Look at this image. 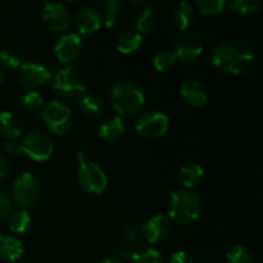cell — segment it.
<instances>
[{"instance_id": "836d02e7", "label": "cell", "mask_w": 263, "mask_h": 263, "mask_svg": "<svg viewBox=\"0 0 263 263\" xmlns=\"http://www.w3.org/2000/svg\"><path fill=\"white\" fill-rule=\"evenodd\" d=\"M0 63L3 64L7 68H18V67L22 66V61H21V57L18 55L15 51L8 50H0Z\"/></svg>"}, {"instance_id": "d6986e66", "label": "cell", "mask_w": 263, "mask_h": 263, "mask_svg": "<svg viewBox=\"0 0 263 263\" xmlns=\"http://www.w3.org/2000/svg\"><path fill=\"white\" fill-rule=\"evenodd\" d=\"M23 131L22 122L14 113L4 110L0 113V134L9 140H14L21 136Z\"/></svg>"}, {"instance_id": "e575fe53", "label": "cell", "mask_w": 263, "mask_h": 263, "mask_svg": "<svg viewBox=\"0 0 263 263\" xmlns=\"http://www.w3.org/2000/svg\"><path fill=\"white\" fill-rule=\"evenodd\" d=\"M123 240L128 243L136 244V246H143V236H141V230L136 225H126L122 230Z\"/></svg>"}, {"instance_id": "ac0fdd59", "label": "cell", "mask_w": 263, "mask_h": 263, "mask_svg": "<svg viewBox=\"0 0 263 263\" xmlns=\"http://www.w3.org/2000/svg\"><path fill=\"white\" fill-rule=\"evenodd\" d=\"M157 22H158V14L157 10L153 7H144L139 9L135 13L134 17V26H135V31L139 33H149L156 28Z\"/></svg>"}, {"instance_id": "9a60e30c", "label": "cell", "mask_w": 263, "mask_h": 263, "mask_svg": "<svg viewBox=\"0 0 263 263\" xmlns=\"http://www.w3.org/2000/svg\"><path fill=\"white\" fill-rule=\"evenodd\" d=\"M74 23H76V27L80 33L89 35V33H94L99 30L102 26V20H100L97 8L84 7L77 12Z\"/></svg>"}, {"instance_id": "ba28073f", "label": "cell", "mask_w": 263, "mask_h": 263, "mask_svg": "<svg viewBox=\"0 0 263 263\" xmlns=\"http://www.w3.org/2000/svg\"><path fill=\"white\" fill-rule=\"evenodd\" d=\"M172 51H174L176 59H180L185 63L195 61L203 53L202 37L193 31H182L175 39Z\"/></svg>"}, {"instance_id": "cb8c5ba5", "label": "cell", "mask_w": 263, "mask_h": 263, "mask_svg": "<svg viewBox=\"0 0 263 263\" xmlns=\"http://www.w3.org/2000/svg\"><path fill=\"white\" fill-rule=\"evenodd\" d=\"M120 9L121 3L118 0H104V2L99 3L97 10L105 27H113L117 23Z\"/></svg>"}, {"instance_id": "83f0119b", "label": "cell", "mask_w": 263, "mask_h": 263, "mask_svg": "<svg viewBox=\"0 0 263 263\" xmlns=\"http://www.w3.org/2000/svg\"><path fill=\"white\" fill-rule=\"evenodd\" d=\"M131 263H162V254L151 247H143L130 259Z\"/></svg>"}, {"instance_id": "5bb4252c", "label": "cell", "mask_w": 263, "mask_h": 263, "mask_svg": "<svg viewBox=\"0 0 263 263\" xmlns=\"http://www.w3.org/2000/svg\"><path fill=\"white\" fill-rule=\"evenodd\" d=\"M81 48L82 41L79 33L68 32L59 39L54 48V53L62 63H69L77 58Z\"/></svg>"}, {"instance_id": "603a6c76", "label": "cell", "mask_w": 263, "mask_h": 263, "mask_svg": "<svg viewBox=\"0 0 263 263\" xmlns=\"http://www.w3.org/2000/svg\"><path fill=\"white\" fill-rule=\"evenodd\" d=\"M204 176V170L197 163H189L185 164L179 174V182L185 187V189H192V187L197 186Z\"/></svg>"}, {"instance_id": "ffe728a7", "label": "cell", "mask_w": 263, "mask_h": 263, "mask_svg": "<svg viewBox=\"0 0 263 263\" xmlns=\"http://www.w3.org/2000/svg\"><path fill=\"white\" fill-rule=\"evenodd\" d=\"M193 20H194V8L189 2H180L175 5L174 12H172V21L177 30H187Z\"/></svg>"}, {"instance_id": "7a4b0ae2", "label": "cell", "mask_w": 263, "mask_h": 263, "mask_svg": "<svg viewBox=\"0 0 263 263\" xmlns=\"http://www.w3.org/2000/svg\"><path fill=\"white\" fill-rule=\"evenodd\" d=\"M202 200L187 189L171 190L168 193V217L179 225H190L202 215Z\"/></svg>"}, {"instance_id": "5b68a950", "label": "cell", "mask_w": 263, "mask_h": 263, "mask_svg": "<svg viewBox=\"0 0 263 263\" xmlns=\"http://www.w3.org/2000/svg\"><path fill=\"white\" fill-rule=\"evenodd\" d=\"M40 115L50 131L58 135L68 133L73 121L71 109L58 100H51L48 105H44Z\"/></svg>"}, {"instance_id": "4fadbf2b", "label": "cell", "mask_w": 263, "mask_h": 263, "mask_svg": "<svg viewBox=\"0 0 263 263\" xmlns=\"http://www.w3.org/2000/svg\"><path fill=\"white\" fill-rule=\"evenodd\" d=\"M43 21L49 30L62 32L69 27L71 15L63 3H48L43 9Z\"/></svg>"}, {"instance_id": "8d00e7d4", "label": "cell", "mask_w": 263, "mask_h": 263, "mask_svg": "<svg viewBox=\"0 0 263 263\" xmlns=\"http://www.w3.org/2000/svg\"><path fill=\"white\" fill-rule=\"evenodd\" d=\"M167 263H192V258L189 254L184 251H177L170 257L168 262Z\"/></svg>"}, {"instance_id": "44dd1931", "label": "cell", "mask_w": 263, "mask_h": 263, "mask_svg": "<svg viewBox=\"0 0 263 263\" xmlns=\"http://www.w3.org/2000/svg\"><path fill=\"white\" fill-rule=\"evenodd\" d=\"M126 130L125 121L120 116H112L105 118L99 127V136L104 140H116Z\"/></svg>"}, {"instance_id": "f1b7e54d", "label": "cell", "mask_w": 263, "mask_h": 263, "mask_svg": "<svg viewBox=\"0 0 263 263\" xmlns=\"http://www.w3.org/2000/svg\"><path fill=\"white\" fill-rule=\"evenodd\" d=\"M226 263H252V256L243 246H234L226 252Z\"/></svg>"}, {"instance_id": "d6a6232c", "label": "cell", "mask_w": 263, "mask_h": 263, "mask_svg": "<svg viewBox=\"0 0 263 263\" xmlns=\"http://www.w3.org/2000/svg\"><path fill=\"white\" fill-rule=\"evenodd\" d=\"M195 5H197V8L200 12L208 15L218 14L226 7L223 0H197Z\"/></svg>"}, {"instance_id": "f35d334b", "label": "cell", "mask_w": 263, "mask_h": 263, "mask_svg": "<svg viewBox=\"0 0 263 263\" xmlns=\"http://www.w3.org/2000/svg\"><path fill=\"white\" fill-rule=\"evenodd\" d=\"M10 172L9 161L3 154H0V181L5 180Z\"/></svg>"}, {"instance_id": "d4e9b609", "label": "cell", "mask_w": 263, "mask_h": 263, "mask_svg": "<svg viewBox=\"0 0 263 263\" xmlns=\"http://www.w3.org/2000/svg\"><path fill=\"white\" fill-rule=\"evenodd\" d=\"M77 107H79L80 112L82 115L90 118L99 117L103 112L102 102L97 97H94L91 94H86V92L79 97V99H77Z\"/></svg>"}, {"instance_id": "277c9868", "label": "cell", "mask_w": 263, "mask_h": 263, "mask_svg": "<svg viewBox=\"0 0 263 263\" xmlns=\"http://www.w3.org/2000/svg\"><path fill=\"white\" fill-rule=\"evenodd\" d=\"M77 159H79L77 180L81 189L92 195L102 194L108 185L105 172L95 162L90 161L86 154L82 152L77 153Z\"/></svg>"}, {"instance_id": "8992f818", "label": "cell", "mask_w": 263, "mask_h": 263, "mask_svg": "<svg viewBox=\"0 0 263 263\" xmlns=\"http://www.w3.org/2000/svg\"><path fill=\"white\" fill-rule=\"evenodd\" d=\"M39 193H40V181L31 172H23L14 180L12 198L20 207H31L37 199Z\"/></svg>"}, {"instance_id": "6da1fadb", "label": "cell", "mask_w": 263, "mask_h": 263, "mask_svg": "<svg viewBox=\"0 0 263 263\" xmlns=\"http://www.w3.org/2000/svg\"><path fill=\"white\" fill-rule=\"evenodd\" d=\"M254 51L244 40H229L217 44L212 51V63L226 74H244L253 64Z\"/></svg>"}, {"instance_id": "2e32d148", "label": "cell", "mask_w": 263, "mask_h": 263, "mask_svg": "<svg viewBox=\"0 0 263 263\" xmlns=\"http://www.w3.org/2000/svg\"><path fill=\"white\" fill-rule=\"evenodd\" d=\"M181 97L193 107H202L207 103V90L197 80H187L181 86Z\"/></svg>"}, {"instance_id": "4316f807", "label": "cell", "mask_w": 263, "mask_h": 263, "mask_svg": "<svg viewBox=\"0 0 263 263\" xmlns=\"http://www.w3.org/2000/svg\"><path fill=\"white\" fill-rule=\"evenodd\" d=\"M21 104L25 109L30 110V112H41L44 108V98L41 97L40 92L30 90L22 95Z\"/></svg>"}, {"instance_id": "3957f363", "label": "cell", "mask_w": 263, "mask_h": 263, "mask_svg": "<svg viewBox=\"0 0 263 263\" xmlns=\"http://www.w3.org/2000/svg\"><path fill=\"white\" fill-rule=\"evenodd\" d=\"M109 99L113 108L121 116L133 118L141 112L145 105L143 90L131 82H116L109 89Z\"/></svg>"}, {"instance_id": "d590c367", "label": "cell", "mask_w": 263, "mask_h": 263, "mask_svg": "<svg viewBox=\"0 0 263 263\" xmlns=\"http://www.w3.org/2000/svg\"><path fill=\"white\" fill-rule=\"evenodd\" d=\"M10 208H12V200H10L9 195L4 190L0 189V221L9 216Z\"/></svg>"}, {"instance_id": "8fae6325", "label": "cell", "mask_w": 263, "mask_h": 263, "mask_svg": "<svg viewBox=\"0 0 263 263\" xmlns=\"http://www.w3.org/2000/svg\"><path fill=\"white\" fill-rule=\"evenodd\" d=\"M143 240L151 244L162 243L171 233V222L166 216L156 215L140 226Z\"/></svg>"}, {"instance_id": "7c38bea8", "label": "cell", "mask_w": 263, "mask_h": 263, "mask_svg": "<svg viewBox=\"0 0 263 263\" xmlns=\"http://www.w3.org/2000/svg\"><path fill=\"white\" fill-rule=\"evenodd\" d=\"M50 77V69L44 64L36 63V62L23 63L20 67V72H18V79H20L21 84L28 89H36V87L41 86Z\"/></svg>"}, {"instance_id": "60d3db41", "label": "cell", "mask_w": 263, "mask_h": 263, "mask_svg": "<svg viewBox=\"0 0 263 263\" xmlns=\"http://www.w3.org/2000/svg\"><path fill=\"white\" fill-rule=\"evenodd\" d=\"M4 77H5L4 69H3L2 67H0V82H3V80H4Z\"/></svg>"}, {"instance_id": "e0dca14e", "label": "cell", "mask_w": 263, "mask_h": 263, "mask_svg": "<svg viewBox=\"0 0 263 263\" xmlns=\"http://www.w3.org/2000/svg\"><path fill=\"white\" fill-rule=\"evenodd\" d=\"M25 253L22 241L12 236L0 235V261L15 262Z\"/></svg>"}, {"instance_id": "30bf717a", "label": "cell", "mask_w": 263, "mask_h": 263, "mask_svg": "<svg viewBox=\"0 0 263 263\" xmlns=\"http://www.w3.org/2000/svg\"><path fill=\"white\" fill-rule=\"evenodd\" d=\"M54 89L63 95H82L86 92L81 77L72 67H63L54 72Z\"/></svg>"}, {"instance_id": "52a82bcc", "label": "cell", "mask_w": 263, "mask_h": 263, "mask_svg": "<svg viewBox=\"0 0 263 263\" xmlns=\"http://www.w3.org/2000/svg\"><path fill=\"white\" fill-rule=\"evenodd\" d=\"M170 127V118L161 110H149L140 116L135 128L138 134L146 139H157L163 136Z\"/></svg>"}, {"instance_id": "ab89813d", "label": "cell", "mask_w": 263, "mask_h": 263, "mask_svg": "<svg viewBox=\"0 0 263 263\" xmlns=\"http://www.w3.org/2000/svg\"><path fill=\"white\" fill-rule=\"evenodd\" d=\"M102 263H122L120 261H117V259H113V258H108V259H104Z\"/></svg>"}, {"instance_id": "7402d4cb", "label": "cell", "mask_w": 263, "mask_h": 263, "mask_svg": "<svg viewBox=\"0 0 263 263\" xmlns=\"http://www.w3.org/2000/svg\"><path fill=\"white\" fill-rule=\"evenodd\" d=\"M143 43V35L135 30H126L118 35L116 48L122 54H130L138 50Z\"/></svg>"}, {"instance_id": "9c48e42d", "label": "cell", "mask_w": 263, "mask_h": 263, "mask_svg": "<svg viewBox=\"0 0 263 263\" xmlns=\"http://www.w3.org/2000/svg\"><path fill=\"white\" fill-rule=\"evenodd\" d=\"M22 153L27 154L31 159L37 162H44L50 158L53 154L54 145L48 135L40 131H32L23 138L21 143Z\"/></svg>"}, {"instance_id": "f546056e", "label": "cell", "mask_w": 263, "mask_h": 263, "mask_svg": "<svg viewBox=\"0 0 263 263\" xmlns=\"http://www.w3.org/2000/svg\"><path fill=\"white\" fill-rule=\"evenodd\" d=\"M144 246H136V244L128 243V241H118L112 247V253L118 258L131 259L134 254L138 251H140Z\"/></svg>"}, {"instance_id": "74e56055", "label": "cell", "mask_w": 263, "mask_h": 263, "mask_svg": "<svg viewBox=\"0 0 263 263\" xmlns=\"http://www.w3.org/2000/svg\"><path fill=\"white\" fill-rule=\"evenodd\" d=\"M4 151L7 152L10 156H17V154L22 153V148H21V143H15V141L9 140L5 141L4 145H3Z\"/></svg>"}, {"instance_id": "4dcf8cb0", "label": "cell", "mask_w": 263, "mask_h": 263, "mask_svg": "<svg viewBox=\"0 0 263 263\" xmlns=\"http://www.w3.org/2000/svg\"><path fill=\"white\" fill-rule=\"evenodd\" d=\"M176 62V57H175L172 50H162L157 53V55L153 59V66L157 71L164 72L167 69L171 68Z\"/></svg>"}, {"instance_id": "484cf974", "label": "cell", "mask_w": 263, "mask_h": 263, "mask_svg": "<svg viewBox=\"0 0 263 263\" xmlns=\"http://www.w3.org/2000/svg\"><path fill=\"white\" fill-rule=\"evenodd\" d=\"M8 226L9 230L14 234H26L32 226L31 215L25 210H18L10 213L8 217Z\"/></svg>"}, {"instance_id": "1f68e13d", "label": "cell", "mask_w": 263, "mask_h": 263, "mask_svg": "<svg viewBox=\"0 0 263 263\" xmlns=\"http://www.w3.org/2000/svg\"><path fill=\"white\" fill-rule=\"evenodd\" d=\"M261 7V0H235L228 5V9L238 10L241 14H252V13H256Z\"/></svg>"}]
</instances>
